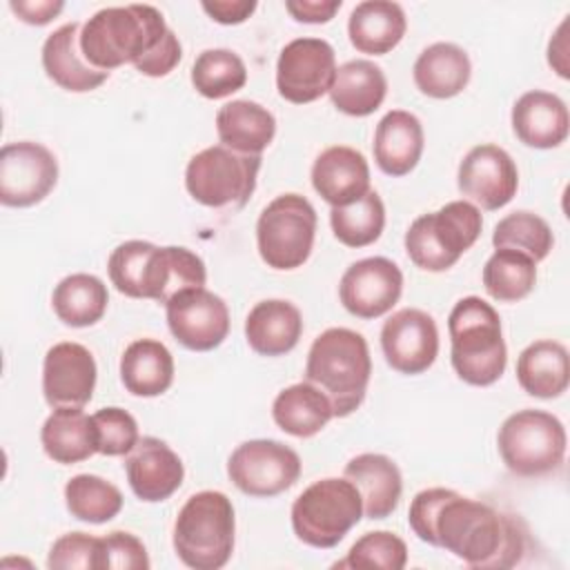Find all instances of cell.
Listing matches in <instances>:
<instances>
[{"mask_svg":"<svg viewBox=\"0 0 570 570\" xmlns=\"http://www.w3.org/2000/svg\"><path fill=\"white\" fill-rule=\"evenodd\" d=\"M65 503L78 521L107 523L122 510V494L98 474H76L65 485Z\"/></svg>","mask_w":570,"mask_h":570,"instance_id":"cell-38","label":"cell"},{"mask_svg":"<svg viewBox=\"0 0 570 570\" xmlns=\"http://www.w3.org/2000/svg\"><path fill=\"white\" fill-rule=\"evenodd\" d=\"M459 191L476 207L494 212L505 207L519 187V171L512 156L492 142L472 147L456 174Z\"/></svg>","mask_w":570,"mask_h":570,"instance_id":"cell-15","label":"cell"},{"mask_svg":"<svg viewBox=\"0 0 570 570\" xmlns=\"http://www.w3.org/2000/svg\"><path fill=\"white\" fill-rule=\"evenodd\" d=\"M517 381L530 396H561L570 383V361L566 345L552 338L530 343L517 358Z\"/></svg>","mask_w":570,"mask_h":570,"instance_id":"cell-30","label":"cell"},{"mask_svg":"<svg viewBox=\"0 0 570 570\" xmlns=\"http://www.w3.org/2000/svg\"><path fill=\"white\" fill-rule=\"evenodd\" d=\"M174 338L191 352H209L229 334L227 303L205 287L183 289L165 303Z\"/></svg>","mask_w":570,"mask_h":570,"instance_id":"cell-14","label":"cell"},{"mask_svg":"<svg viewBox=\"0 0 570 570\" xmlns=\"http://www.w3.org/2000/svg\"><path fill=\"white\" fill-rule=\"evenodd\" d=\"M312 185L316 194L332 207L356 203L370 191L367 160L354 147H327L312 165Z\"/></svg>","mask_w":570,"mask_h":570,"instance_id":"cell-20","label":"cell"},{"mask_svg":"<svg viewBox=\"0 0 570 570\" xmlns=\"http://www.w3.org/2000/svg\"><path fill=\"white\" fill-rule=\"evenodd\" d=\"M109 303L107 285L94 274H69L65 276L51 294V305L56 316L69 327H89L98 323Z\"/></svg>","mask_w":570,"mask_h":570,"instance_id":"cell-35","label":"cell"},{"mask_svg":"<svg viewBox=\"0 0 570 570\" xmlns=\"http://www.w3.org/2000/svg\"><path fill=\"white\" fill-rule=\"evenodd\" d=\"M203 11L220 24H240L256 11V0H214L200 2Z\"/></svg>","mask_w":570,"mask_h":570,"instance_id":"cell-48","label":"cell"},{"mask_svg":"<svg viewBox=\"0 0 570 570\" xmlns=\"http://www.w3.org/2000/svg\"><path fill=\"white\" fill-rule=\"evenodd\" d=\"M423 127L421 120L403 109L387 111L374 131V160L387 176L410 174L423 154Z\"/></svg>","mask_w":570,"mask_h":570,"instance_id":"cell-24","label":"cell"},{"mask_svg":"<svg viewBox=\"0 0 570 570\" xmlns=\"http://www.w3.org/2000/svg\"><path fill=\"white\" fill-rule=\"evenodd\" d=\"M492 245L497 249H517L539 263L550 254L554 236L541 216L532 212H512L494 225Z\"/></svg>","mask_w":570,"mask_h":570,"instance_id":"cell-40","label":"cell"},{"mask_svg":"<svg viewBox=\"0 0 570 570\" xmlns=\"http://www.w3.org/2000/svg\"><path fill=\"white\" fill-rule=\"evenodd\" d=\"M247 82V67L232 49H205L191 65L194 89L209 98H227Z\"/></svg>","mask_w":570,"mask_h":570,"instance_id":"cell-39","label":"cell"},{"mask_svg":"<svg viewBox=\"0 0 570 570\" xmlns=\"http://www.w3.org/2000/svg\"><path fill=\"white\" fill-rule=\"evenodd\" d=\"M497 445L512 474L543 476L563 463L566 428L550 412L519 410L501 423Z\"/></svg>","mask_w":570,"mask_h":570,"instance_id":"cell-8","label":"cell"},{"mask_svg":"<svg viewBox=\"0 0 570 570\" xmlns=\"http://www.w3.org/2000/svg\"><path fill=\"white\" fill-rule=\"evenodd\" d=\"M363 501L347 479L327 476L305 488L292 503V530L312 548H334L361 521Z\"/></svg>","mask_w":570,"mask_h":570,"instance_id":"cell-7","label":"cell"},{"mask_svg":"<svg viewBox=\"0 0 570 570\" xmlns=\"http://www.w3.org/2000/svg\"><path fill=\"white\" fill-rule=\"evenodd\" d=\"M236 519L227 494L203 490L191 494L174 523V550L194 570H218L234 552Z\"/></svg>","mask_w":570,"mask_h":570,"instance_id":"cell-5","label":"cell"},{"mask_svg":"<svg viewBox=\"0 0 570 570\" xmlns=\"http://www.w3.org/2000/svg\"><path fill=\"white\" fill-rule=\"evenodd\" d=\"M98 454L105 456H127L138 443V423L122 407H102L91 414Z\"/></svg>","mask_w":570,"mask_h":570,"instance_id":"cell-43","label":"cell"},{"mask_svg":"<svg viewBox=\"0 0 570 570\" xmlns=\"http://www.w3.org/2000/svg\"><path fill=\"white\" fill-rule=\"evenodd\" d=\"M47 566L51 570H100V537L69 532L53 541Z\"/></svg>","mask_w":570,"mask_h":570,"instance_id":"cell-44","label":"cell"},{"mask_svg":"<svg viewBox=\"0 0 570 570\" xmlns=\"http://www.w3.org/2000/svg\"><path fill=\"white\" fill-rule=\"evenodd\" d=\"M403 272L385 256H370L352 263L338 283L343 307L356 318H379L401 298Z\"/></svg>","mask_w":570,"mask_h":570,"instance_id":"cell-16","label":"cell"},{"mask_svg":"<svg viewBox=\"0 0 570 570\" xmlns=\"http://www.w3.org/2000/svg\"><path fill=\"white\" fill-rule=\"evenodd\" d=\"M120 381L134 396H160L174 383V356L156 338L129 343L120 356Z\"/></svg>","mask_w":570,"mask_h":570,"instance_id":"cell-28","label":"cell"},{"mask_svg":"<svg viewBox=\"0 0 570 570\" xmlns=\"http://www.w3.org/2000/svg\"><path fill=\"white\" fill-rule=\"evenodd\" d=\"M227 474L243 494L269 499L298 481L301 456L281 441L252 439L229 454Z\"/></svg>","mask_w":570,"mask_h":570,"instance_id":"cell-11","label":"cell"},{"mask_svg":"<svg viewBox=\"0 0 570 570\" xmlns=\"http://www.w3.org/2000/svg\"><path fill=\"white\" fill-rule=\"evenodd\" d=\"M40 443L45 454L62 465L87 461L98 452L94 421L82 407H56L42 423Z\"/></svg>","mask_w":570,"mask_h":570,"instance_id":"cell-31","label":"cell"},{"mask_svg":"<svg viewBox=\"0 0 570 570\" xmlns=\"http://www.w3.org/2000/svg\"><path fill=\"white\" fill-rule=\"evenodd\" d=\"M167 31L163 13L151 4L105 7L82 24L80 49L91 67L111 71L127 62L136 65L163 42Z\"/></svg>","mask_w":570,"mask_h":570,"instance_id":"cell-2","label":"cell"},{"mask_svg":"<svg viewBox=\"0 0 570 570\" xmlns=\"http://www.w3.org/2000/svg\"><path fill=\"white\" fill-rule=\"evenodd\" d=\"M334 47L323 38H296L281 49L276 89L281 98L305 105L330 94L336 78Z\"/></svg>","mask_w":570,"mask_h":570,"instance_id":"cell-12","label":"cell"},{"mask_svg":"<svg viewBox=\"0 0 570 570\" xmlns=\"http://www.w3.org/2000/svg\"><path fill=\"white\" fill-rule=\"evenodd\" d=\"M481 209L470 200H452L419 216L405 232L410 261L425 272L450 269L481 236Z\"/></svg>","mask_w":570,"mask_h":570,"instance_id":"cell-6","label":"cell"},{"mask_svg":"<svg viewBox=\"0 0 570 570\" xmlns=\"http://www.w3.org/2000/svg\"><path fill=\"white\" fill-rule=\"evenodd\" d=\"M343 476L358 490L363 501V514L367 519H385L390 517L403 492V479L399 465L376 452L356 454L347 461Z\"/></svg>","mask_w":570,"mask_h":570,"instance_id":"cell-22","label":"cell"},{"mask_svg":"<svg viewBox=\"0 0 570 570\" xmlns=\"http://www.w3.org/2000/svg\"><path fill=\"white\" fill-rule=\"evenodd\" d=\"M381 350L392 370L410 376L425 372L439 354V330L434 318L416 307L394 312L383 323Z\"/></svg>","mask_w":570,"mask_h":570,"instance_id":"cell-17","label":"cell"},{"mask_svg":"<svg viewBox=\"0 0 570 570\" xmlns=\"http://www.w3.org/2000/svg\"><path fill=\"white\" fill-rule=\"evenodd\" d=\"M183 58V47H180V40L178 36L169 29L167 36L163 38V42L149 51L145 58H140L134 67L136 71H140L142 76H149V78H163L167 76L169 71H174V67L180 62Z\"/></svg>","mask_w":570,"mask_h":570,"instance_id":"cell-46","label":"cell"},{"mask_svg":"<svg viewBox=\"0 0 570 570\" xmlns=\"http://www.w3.org/2000/svg\"><path fill=\"white\" fill-rule=\"evenodd\" d=\"M149 557L142 541L122 530L100 537V570H147Z\"/></svg>","mask_w":570,"mask_h":570,"instance_id":"cell-45","label":"cell"},{"mask_svg":"<svg viewBox=\"0 0 570 570\" xmlns=\"http://www.w3.org/2000/svg\"><path fill=\"white\" fill-rule=\"evenodd\" d=\"M272 416L283 432L309 439L334 419V410L330 399L316 385L303 381L278 392L272 403Z\"/></svg>","mask_w":570,"mask_h":570,"instance_id":"cell-34","label":"cell"},{"mask_svg":"<svg viewBox=\"0 0 570 570\" xmlns=\"http://www.w3.org/2000/svg\"><path fill=\"white\" fill-rule=\"evenodd\" d=\"M131 492L147 503L169 499L185 479L180 456L160 439L142 436L125 459Z\"/></svg>","mask_w":570,"mask_h":570,"instance_id":"cell-19","label":"cell"},{"mask_svg":"<svg viewBox=\"0 0 570 570\" xmlns=\"http://www.w3.org/2000/svg\"><path fill=\"white\" fill-rule=\"evenodd\" d=\"M407 523L423 543L479 570L512 568L525 552V532L512 514L448 488L421 490L410 503Z\"/></svg>","mask_w":570,"mask_h":570,"instance_id":"cell-1","label":"cell"},{"mask_svg":"<svg viewBox=\"0 0 570 570\" xmlns=\"http://www.w3.org/2000/svg\"><path fill=\"white\" fill-rule=\"evenodd\" d=\"M370 374L367 341L354 330L330 327L314 338L307 352L305 381L330 399L334 416H350L363 403Z\"/></svg>","mask_w":570,"mask_h":570,"instance_id":"cell-3","label":"cell"},{"mask_svg":"<svg viewBox=\"0 0 570 570\" xmlns=\"http://www.w3.org/2000/svg\"><path fill=\"white\" fill-rule=\"evenodd\" d=\"M94 354L71 341L56 343L47 350L42 361V394L56 407H85L96 387Z\"/></svg>","mask_w":570,"mask_h":570,"instance_id":"cell-18","label":"cell"},{"mask_svg":"<svg viewBox=\"0 0 570 570\" xmlns=\"http://www.w3.org/2000/svg\"><path fill=\"white\" fill-rule=\"evenodd\" d=\"M407 563V546L405 541L390 532L376 530L365 532L350 548L345 559L336 561L334 568H383V570H401Z\"/></svg>","mask_w":570,"mask_h":570,"instance_id":"cell-41","label":"cell"},{"mask_svg":"<svg viewBox=\"0 0 570 570\" xmlns=\"http://www.w3.org/2000/svg\"><path fill=\"white\" fill-rule=\"evenodd\" d=\"M470 73L472 65L468 53L452 42H434L425 47L412 69L419 91L436 100L461 94L470 82Z\"/></svg>","mask_w":570,"mask_h":570,"instance_id":"cell-29","label":"cell"},{"mask_svg":"<svg viewBox=\"0 0 570 570\" xmlns=\"http://www.w3.org/2000/svg\"><path fill=\"white\" fill-rule=\"evenodd\" d=\"M537 283V263L517 249H497L483 265V287L499 303L525 298Z\"/></svg>","mask_w":570,"mask_h":570,"instance_id":"cell-36","label":"cell"},{"mask_svg":"<svg viewBox=\"0 0 570 570\" xmlns=\"http://www.w3.org/2000/svg\"><path fill=\"white\" fill-rule=\"evenodd\" d=\"M407 20L399 2L365 0L358 2L347 20V36L356 51L370 56L390 53L405 36Z\"/></svg>","mask_w":570,"mask_h":570,"instance_id":"cell-26","label":"cell"},{"mask_svg":"<svg viewBox=\"0 0 570 570\" xmlns=\"http://www.w3.org/2000/svg\"><path fill=\"white\" fill-rule=\"evenodd\" d=\"M568 20H563L559 24V29L554 31V36L550 38L548 45V65L561 76V78H570V62H568Z\"/></svg>","mask_w":570,"mask_h":570,"instance_id":"cell-50","label":"cell"},{"mask_svg":"<svg viewBox=\"0 0 570 570\" xmlns=\"http://www.w3.org/2000/svg\"><path fill=\"white\" fill-rule=\"evenodd\" d=\"M156 245L147 240H125L120 243L109 261L107 272L111 285L129 296V298H145V283H147V267Z\"/></svg>","mask_w":570,"mask_h":570,"instance_id":"cell-42","label":"cell"},{"mask_svg":"<svg viewBox=\"0 0 570 570\" xmlns=\"http://www.w3.org/2000/svg\"><path fill=\"white\" fill-rule=\"evenodd\" d=\"M387 94V78L372 60H350L336 69L334 85L330 89L332 105L347 116L374 114Z\"/></svg>","mask_w":570,"mask_h":570,"instance_id":"cell-33","label":"cell"},{"mask_svg":"<svg viewBox=\"0 0 570 570\" xmlns=\"http://www.w3.org/2000/svg\"><path fill=\"white\" fill-rule=\"evenodd\" d=\"M303 334L298 307L283 298L256 303L245 318V338L261 356H283L292 352Z\"/></svg>","mask_w":570,"mask_h":570,"instance_id":"cell-25","label":"cell"},{"mask_svg":"<svg viewBox=\"0 0 570 570\" xmlns=\"http://www.w3.org/2000/svg\"><path fill=\"white\" fill-rule=\"evenodd\" d=\"M316 209L301 194L276 196L258 216L256 245L272 269L301 267L314 247Z\"/></svg>","mask_w":570,"mask_h":570,"instance_id":"cell-10","label":"cell"},{"mask_svg":"<svg viewBox=\"0 0 570 570\" xmlns=\"http://www.w3.org/2000/svg\"><path fill=\"white\" fill-rule=\"evenodd\" d=\"M258 169L261 156L214 145L191 156L185 169V187L189 196L205 207L240 209L256 189Z\"/></svg>","mask_w":570,"mask_h":570,"instance_id":"cell-9","label":"cell"},{"mask_svg":"<svg viewBox=\"0 0 570 570\" xmlns=\"http://www.w3.org/2000/svg\"><path fill=\"white\" fill-rule=\"evenodd\" d=\"M330 225L336 240L345 247H367L383 234L385 205L381 196L370 189L356 203H350L345 207H332Z\"/></svg>","mask_w":570,"mask_h":570,"instance_id":"cell-37","label":"cell"},{"mask_svg":"<svg viewBox=\"0 0 570 570\" xmlns=\"http://www.w3.org/2000/svg\"><path fill=\"white\" fill-rule=\"evenodd\" d=\"M58 183V160L40 142L18 140L0 149V203L31 207L45 200Z\"/></svg>","mask_w":570,"mask_h":570,"instance_id":"cell-13","label":"cell"},{"mask_svg":"<svg viewBox=\"0 0 570 570\" xmlns=\"http://www.w3.org/2000/svg\"><path fill=\"white\" fill-rule=\"evenodd\" d=\"M207 269L198 254L187 247H156L149 267H147V283H145V298L156 303H167L183 289L205 287Z\"/></svg>","mask_w":570,"mask_h":570,"instance_id":"cell-32","label":"cell"},{"mask_svg":"<svg viewBox=\"0 0 570 570\" xmlns=\"http://www.w3.org/2000/svg\"><path fill=\"white\" fill-rule=\"evenodd\" d=\"M11 11L27 24H47L51 22L62 9H65V2L60 0H11L9 2Z\"/></svg>","mask_w":570,"mask_h":570,"instance_id":"cell-49","label":"cell"},{"mask_svg":"<svg viewBox=\"0 0 570 570\" xmlns=\"http://www.w3.org/2000/svg\"><path fill=\"white\" fill-rule=\"evenodd\" d=\"M341 0H287L285 9L292 13L294 20L307 24L330 22L334 13L341 9Z\"/></svg>","mask_w":570,"mask_h":570,"instance_id":"cell-47","label":"cell"},{"mask_svg":"<svg viewBox=\"0 0 570 570\" xmlns=\"http://www.w3.org/2000/svg\"><path fill=\"white\" fill-rule=\"evenodd\" d=\"M80 24L67 22L47 36L42 45V67L45 73L62 89L73 94L94 91L100 87L109 71L89 65L80 49Z\"/></svg>","mask_w":570,"mask_h":570,"instance_id":"cell-21","label":"cell"},{"mask_svg":"<svg viewBox=\"0 0 570 570\" xmlns=\"http://www.w3.org/2000/svg\"><path fill=\"white\" fill-rule=\"evenodd\" d=\"M216 131L223 147L261 156L276 136V118L254 100H232L218 109Z\"/></svg>","mask_w":570,"mask_h":570,"instance_id":"cell-27","label":"cell"},{"mask_svg":"<svg viewBox=\"0 0 570 570\" xmlns=\"http://www.w3.org/2000/svg\"><path fill=\"white\" fill-rule=\"evenodd\" d=\"M450 361L468 385L485 387L501 379L508 363V347L497 309L479 296L461 298L450 316Z\"/></svg>","mask_w":570,"mask_h":570,"instance_id":"cell-4","label":"cell"},{"mask_svg":"<svg viewBox=\"0 0 570 570\" xmlns=\"http://www.w3.org/2000/svg\"><path fill=\"white\" fill-rule=\"evenodd\" d=\"M512 131L528 147H559L570 131L568 107L550 91H525L512 107Z\"/></svg>","mask_w":570,"mask_h":570,"instance_id":"cell-23","label":"cell"}]
</instances>
